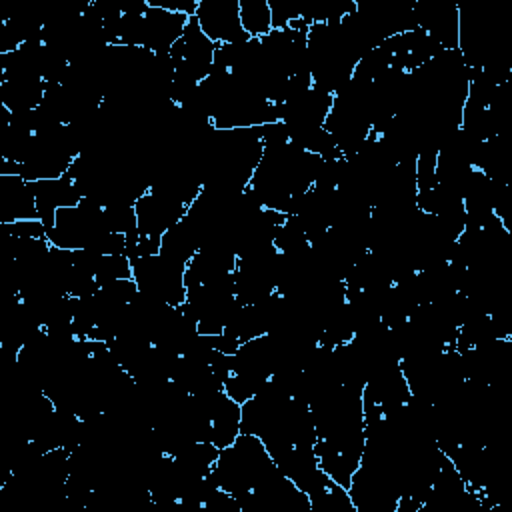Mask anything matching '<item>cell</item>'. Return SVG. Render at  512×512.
I'll use <instances>...</instances> for the list:
<instances>
[{"label": "cell", "mask_w": 512, "mask_h": 512, "mask_svg": "<svg viewBox=\"0 0 512 512\" xmlns=\"http://www.w3.org/2000/svg\"><path fill=\"white\" fill-rule=\"evenodd\" d=\"M132 262V280L138 290L150 298H156L170 306H180L186 300V282L184 260L158 250L148 256L130 258Z\"/></svg>", "instance_id": "obj_1"}, {"label": "cell", "mask_w": 512, "mask_h": 512, "mask_svg": "<svg viewBox=\"0 0 512 512\" xmlns=\"http://www.w3.org/2000/svg\"><path fill=\"white\" fill-rule=\"evenodd\" d=\"M240 22L250 38H262L272 30L268 0H240Z\"/></svg>", "instance_id": "obj_4"}, {"label": "cell", "mask_w": 512, "mask_h": 512, "mask_svg": "<svg viewBox=\"0 0 512 512\" xmlns=\"http://www.w3.org/2000/svg\"><path fill=\"white\" fill-rule=\"evenodd\" d=\"M190 16L180 12H170L158 6L148 4L142 16V38L140 48H146L154 54H168L174 42L182 36Z\"/></svg>", "instance_id": "obj_3"}, {"label": "cell", "mask_w": 512, "mask_h": 512, "mask_svg": "<svg viewBox=\"0 0 512 512\" xmlns=\"http://www.w3.org/2000/svg\"><path fill=\"white\" fill-rule=\"evenodd\" d=\"M194 18L214 44H240L250 40L240 22V0H200Z\"/></svg>", "instance_id": "obj_2"}]
</instances>
